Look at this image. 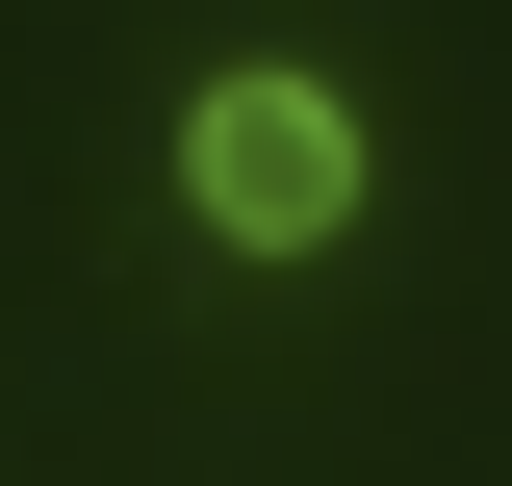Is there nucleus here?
Instances as JSON below:
<instances>
[{"label": "nucleus", "instance_id": "1", "mask_svg": "<svg viewBox=\"0 0 512 486\" xmlns=\"http://www.w3.org/2000/svg\"><path fill=\"white\" fill-rule=\"evenodd\" d=\"M180 205H205L231 256L359 231V103H333V77H205V103H180Z\"/></svg>", "mask_w": 512, "mask_h": 486}]
</instances>
